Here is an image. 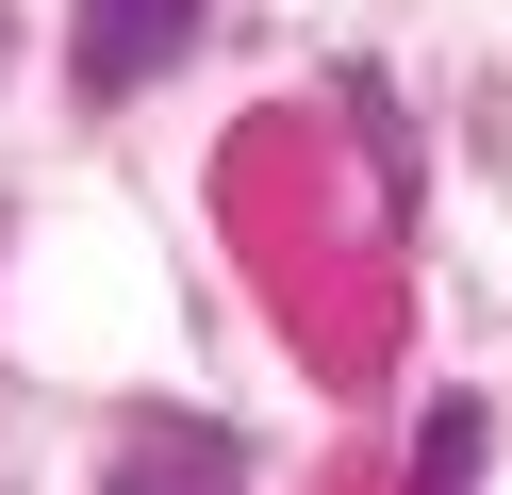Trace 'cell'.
Instances as JSON below:
<instances>
[{
	"label": "cell",
	"instance_id": "3",
	"mask_svg": "<svg viewBox=\"0 0 512 495\" xmlns=\"http://www.w3.org/2000/svg\"><path fill=\"white\" fill-rule=\"evenodd\" d=\"M479 446H496V429H479V396H446L430 446H413V495H479Z\"/></svg>",
	"mask_w": 512,
	"mask_h": 495
},
{
	"label": "cell",
	"instance_id": "1",
	"mask_svg": "<svg viewBox=\"0 0 512 495\" xmlns=\"http://www.w3.org/2000/svg\"><path fill=\"white\" fill-rule=\"evenodd\" d=\"M199 17H215V0H83V17H67V50H83V99H133V83H166V66L199 50Z\"/></svg>",
	"mask_w": 512,
	"mask_h": 495
},
{
	"label": "cell",
	"instance_id": "2",
	"mask_svg": "<svg viewBox=\"0 0 512 495\" xmlns=\"http://www.w3.org/2000/svg\"><path fill=\"white\" fill-rule=\"evenodd\" d=\"M100 495H248V446L199 429V413H133L100 446Z\"/></svg>",
	"mask_w": 512,
	"mask_h": 495
},
{
	"label": "cell",
	"instance_id": "4",
	"mask_svg": "<svg viewBox=\"0 0 512 495\" xmlns=\"http://www.w3.org/2000/svg\"><path fill=\"white\" fill-rule=\"evenodd\" d=\"M0 50H17V17H0Z\"/></svg>",
	"mask_w": 512,
	"mask_h": 495
}]
</instances>
